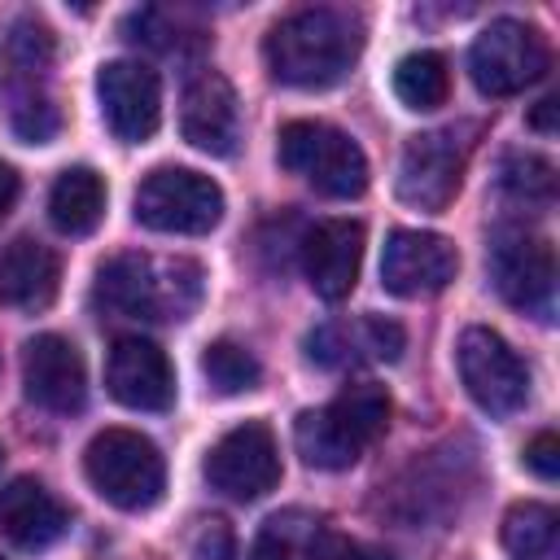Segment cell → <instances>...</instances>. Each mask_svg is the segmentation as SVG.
Here are the masks:
<instances>
[{
	"label": "cell",
	"mask_w": 560,
	"mask_h": 560,
	"mask_svg": "<svg viewBox=\"0 0 560 560\" xmlns=\"http://www.w3.org/2000/svg\"><path fill=\"white\" fill-rule=\"evenodd\" d=\"M359 48H363L359 18L350 9H328V4L280 18L262 39L267 70L284 88H332L337 79L350 74Z\"/></svg>",
	"instance_id": "1"
},
{
	"label": "cell",
	"mask_w": 560,
	"mask_h": 560,
	"mask_svg": "<svg viewBox=\"0 0 560 560\" xmlns=\"http://www.w3.org/2000/svg\"><path fill=\"white\" fill-rule=\"evenodd\" d=\"M201 267L192 258H162V254H114L96 271V306L118 319H153L175 324L188 319L201 302Z\"/></svg>",
	"instance_id": "2"
},
{
	"label": "cell",
	"mask_w": 560,
	"mask_h": 560,
	"mask_svg": "<svg viewBox=\"0 0 560 560\" xmlns=\"http://www.w3.org/2000/svg\"><path fill=\"white\" fill-rule=\"evenodd\" d=\"M389 424V394L376 381H354L346 385L332 402L311 407L293 420V442L298 455L311 468H350Z\"/></svg>",
	"instance_id": "3"
},
{
	"label": "cell",
	"mask_w": 560,
	"mask_h": 560,
	"mask_svg": "<svg viewBox=\"0 0 560 560\" xmlns=\"http://www.w3.org/2000/svg\"><path fill=\"white\" fill-rule=\"evenodd\" d=\"M83 472L92 490L122 512H144L166 490L162 451L136 429H101L83 451Z\"/></svg>",
	"instance_id": "4"
},
{
	"label": "cell",
	"mask_w": 560,
	"mask_h": 560,
	"mask_svg": "<svg viewBox=\"0 0 560 560\" xmlns=\"http://www.w3.org/2000/svg\"><path fill=\"white\" fill-rule=\"evenodd\" d=\"M280 166L302 175L315 192L337 197V201H350L368 188L363 149L346 131L315 122V118H298L280 127Z\"/></svg>",
	"instance_id": "5"
},
{
	"label": "cell",
	"mask_w": 560,
	"mask_h": 560,
	"mask_svg": "<svg viewBox=\"0 0 560 560\" xmlns=\"http://www.w3.org/2000/svg\"><path fill=\"white\" fill-rule=\"evenodd\" d=\"M136 223L166 236H206L223 219V188L188 166H158L136 188Z\"/></svg>",
	"instance_id": "6"
},
{
	"label": "cell",
	"mask_w": 560,
	"mask_h": 560,
	"mask_svg": "<svg viewBox=\"0 0 560 560\" xmlns=\"http://www.w3.org/2000/svg\"><path fill=\"white\" fill-rule=\"evenodd\" d=\"M551 52L538 26L516 22V18H499L490 22L472 48H468V74L486 96H516L529 83L542 79Z\"/></svg>",
	"instance_id": "7"
},
{
	"label": "cell",
	"mask_w": 560,
	"mask_h": 560,
	"mask_svg": "<svg viewBox=\"0 0 560 560\" xmlns=\"http://www.w3.org/2000/svg\"><path fill=\"white\" fill-rule=\"evenodd\" d=\"M455 363H459V381L468 389V398L486 411V416H512L525 407L529 398V368L525 359L494 332V328H464L459 346H455Z\"/></svg>",
	"instance_id": "8"
},
{
	"label": "cell",
	"mask_w": 560,
	"mask_h": 560,
	"mask_svg": "<svg viewBox=\"0 0 560 560\" xmlns=\"http://www.w3.org/2000/svg\"><path fill=\"white\" fill-rule=\"evenodd\" d=\"M490 280L508 306L538 315V319H551V311H556V254L547 241L525 236L516 228L494 232Z\"/></svg>",
	"instance_id": "9"
},
{
	"label": "cell",
	"mask_w": 560,
	"mask_h": 560,
	"mask_svg": "<svg viewBox=\"0 0 560 560\" xmlns=\"http://www.w3.org/2000/svg\"><path fill=\"white\" fill-rule=\"evenodd\" d=\"M459 179H464V140L455 136V127L411 136L402 144L398 179H394L402 206L424 210V214H442L455 201Z\"/></svg>",
	"instance_id": "10"
},
{
	"label": "cell",
	"mask_w": 560,
	"mask_h": 560,
	"mask_svg": "<svg viewBox=\"0 0 560 560\" xmlns=\"http://www.w3.org/2000/svg\"><path fill=\"white\" fill-rule=\"evenodd\" d=\"M206 481L228 494V499H262L267 490H276L280 481V451H276V433L262 420H245L236 429H228L210 455H206Z\"/></svg>",
	"instance_id": "11"
},
{
	"label": "cell",
	"mask_w": 560,
	"mask_h": 560,
	"mask_svg": "<svg viewBox=\"0 0 560 560\" xmlns=\"http://www.w3.org/2000/svg\"><path fill=\"white\" fill-rule=\"evenodd\" d=\"M459 271V249L438 236V232H420V228H398L385 241L381 254V284L394 298H433L442 293Z\"/></svg>",
	"instance_id": "12"
},
{
	"label": "cell",
	"mask_w": 560,
	"mask_h": 560,
	"mask_svg": "<svg viewBox=\"0 0 560 560\" xmlns=\"http://www.w3.org/2000/svg\"><path fill=\"white\" fill-rule=\"evenodd\" d=\"M105 127L122 144H144L162 122V83L144 61H105L96 74Z\"/></svg>",
	"instance_id": "13"
},
{
	"label": "cell",
	"mask_w": 560,
	"mask_h": 560,
	"mask_svg": "<svg viewBox=\"0 0 560 560\" xmlns=\"http://www.w3.org/2000/svg\"><path fill=\"white\" fill-rule=\"evenodd\" d=\"M105 389L131 411H166L175 402V372L158 341L118 337L105 359Z\"/></svg>",
	"instance_id": "14"
},
{
	"label": "cell",
	"mask_w": 560,
	"mask_h": 560,
	"mask_svg": "<svg viewBox=\"0 0 560 560\" xmlns=\"http://www.w3.org/2000/svg\"><path fill=\"white\" fill-rule=\"evenodd\" d=\"M22 385L26 398L44 411L70 416L83 407L88 398V372H83V354L74 350V341L57 337V332H39L26 341L22 354Z\"/></svg>",
	"instance_id": "15"
},
{
	"label": "cell",
	"mask_w": 560,
	"mask_h": 560,
	"mask_svg": "<svg viewBox=\"0 0 560 560\" xmlns=\"http://www.w3.org/2000/svg\"><path fill=\"white\" fill-rule=\"evenodd\" d=\"M179 131L192 149L210 153V158H232L236 140H241V105L232 83L219 70H201L188 88H184V105H179Z\"/></svg>",
	"instance_id": "16"
},
{
	"label": "cell",
	"mask_w": 560,
	"mask_h": 560,
	"mask_svg": "<svg viewBox=\"0 0 560 560\" xmlns=\"http://www.w3.org/2000/svg\"><path fill=\"white\" fill-rule=\"evenodd\" d=\"M363 267V223L324 219L302 236V271L324 302L350 298Z\"/></svg>",
	"instance_id": "17"
},
{
	"label": "cell",
	"mask_w": 560,
	"mask_h": 560,
	"mask_svg": "<svg viewBox=\"0 0 560 560\" xmlns=\"http://www.w3.org/2000/svg\"><path fill=\"white\" fill-rule=\"evenodd\" d=\"M70 529V512L35 477H18L0 494V534L22 551H44Z\"/></svg>",
	"instance_id": "18"
},
{
	"label": "cell",
	"mask_w": 560,
	"mask_h": 560,
	"mask_svg": "<svg viewBox=\"0 0 560 560\" xmlns=\"http://www.w3.org/2000/svg\"><path fill=\"white\" fill-rule=\"evenodd\" d=\"M61 284V262L44 241L18 236L0 249V302L13 311H48Z\"/></svg>",
	"instance_id": "19"
},
{
	"label": "cell",
	"mask_w": 560,
	"mask_h": 560,
	"mask_svg": "<svg viewBox=\"0 0 560 560\" xmlns=\"http://www.w3.org/2000/svg\"><path fill=\"white\" fill-rule=\"evenodd\" d=\"M105 214V184L92 166H66L48 192V219L66 236H88Z\"/></svg>",
	"instance_id": "20"
},
{
	"label": "cell",
	"mask_w": 560,
	"mask_h": 560,
	"mask_svg": "<svg viewBox=\"0 0 560 560\" xmlns=\"http://www.w3.org/2000/svg\"><path fill=\"white\" fill-rule=\"evenodd\" d=\"M499 534L512 560H560V521L547 503H512Z\"/></svg>",
	"instance_id": "21"
},
{
	"label": "cell",
	"mask_w": 560,
	"mask_h": 560,
	"mask_svg": "<svg viewBox=\"0 0 560 560\" xmlns=\"http://www.w3.org/2000/svg\"><path fill=\"white\" fill-rule=\"evenodd\" d=\"M446 92H451V70H446L442 52L420 48L394 66V96L407 109H438L446 101Z\"/></svg>",
	"instance_id": "22"
},
{
	"label": "cell",
	"mask_w": 560,
	"mask_h": 560,
	"mask_svg": "<svg viewBox=\"0 0 560 560\" xmlns=\"http://www.w3.org/2000/svg\"><path fill=\"white\" fill-rule=\"evenodd\" d=\"M315 542H319V521L302 508H289V512L267 516V525L254 538L249 560H302L306 551H315Z\"/></svg>",
	"instance_id": "23"
},
{
	"label": "cell",
	"mask_w": 560,
	"mask_h": 560,
	"mask_svg": "<svg viewBox=\"0 0 560 560\" xmlns=\"http://www.w3.org/2000/svg\"><path fill=\"white\" fill-rule=\"evenodd\" d=\"M499 188L516 206H547L556 197V171L538 153H508L499 162Z\"/></svg>",
	"instance_id": "24"
},
{
	"label": "cell",
	"mask_w": 560,
	"mask_h": 560,
	"mask_svg": "<svg viewBox=\"0 0 560 560\" xmlns=\"http://www.w3.org/2000/svg\"><path fill=\"white\" fill-rule=\"evenodd\" d=\"M201 372H206V381H210L219 394H245V389H254L258 376H262L258 359H254L245 346L228 341V337L206 346V354H201Z\"/></svg>",
	"instance_id": "25"
},
{
	"label": "cell",
	"mask_w": 560,
	"mask_h": 560,
	"mask_svg": "<svg viewBox=\"0 0 560 560\" xmlns=\"http://www.w3.org/2000/svg\"><path fill=\"white\" fill-rule=\"evenodd\" d=\"M4 52H9V61H13L18 70H26V74L48 70V61H52V31H48L35 13H22V18H13L9 31H4Z\"/></svg>",
	"instance_id": "26"
},
{
	"label": "cell",
	"mask_w": 560,
	"mask_h": 560,
	"mask_svg": "<svg viewBox=\"0 0 560 560\" xmlns=\"http://www.w3.org/2000/svg\"><path fill=\"white\" fill-rule=\"evenodd\" d=\"M354 341H359V354L381 359V363H394V359H402L407 332H402V324H394L385 315H363L354 324Z\"/></svg>",
	"instance_id": "27"
},
{
	"label": "cell",
	"mask_w": 560,
	"mask_h": 560,
	"mask_svg": "<svg viewBox=\"0 0 560 560\" xmlns=\"http://www.w3.org/2000/svg\"><path fill=\"white\" fill-rule=\"evenodd\" d=\"M57 127H61V114H57L52 101L26 96V101L13 105V131H18V140H26V144H48V140L57 136Z\"/></svg>",
	"instance_id": "28"
},
{
	"label": "cell",
	"mask_w": 560,
	"mask_h": 560,
	"mask_svg": "<svg viewBox=\"0 0 560 560\" xmlns=\"http://www.w3.org/2000/svg\"><path fill=\"white\" fill-rule=\"evenodd\" d=\"M236 556V534L228 521L210 516L201 521V529L192 534V560H232Z\"/></svg>",
	"instance_id": "29"
},
{
	"label": "cell",
	"mask_w": 560,
	"mask_h": 560,
	"mask_svg": "<svg viewBox=\"0 0 560 560\" xmlns=\"http://www.w3.org/2000/svg\"><path fill=\"white\" fill-rule=\"evenodd\" d=\"M525 468L542 481H556L560 477V442L556 433H538L529 446H525Z\"/></svg>",
	"instance_id": "30"
},
{
	"label": "cell",
	"mask_w": 560,
	"mask_h": 560,
	"mask_svg": "<svg viewBox=\"0 0 560 560\" xmlns=\"http://www.w3.org/2000/svg\"><path fill=\"white\" fill-rule=\"evenodd\" d=\"M315 560H389V556H385V551L354 547V542H328V551L315 547Z\"/></svg>",
	"instance_id": "31"
},
{
	"label": "cell",
	"mask_w": 560,
	"mask_h": 560,
	"mask_svg": "<svg viewBox=\"0 0 560 560\" xmlns=\"http://www.w3.org/2000/svg\"><path fill=\"white\" fill-rule=\"evenodd\" d=\"M18 188H22L18 171H13L9 162H0V223H4V214L13 210V201H18Z\"/></svg>",
	"instance_id": "32"
},
{
	"label": "cell",
	"mask_w": 560,
	"mask_h": 560,
	"mask_svg": "<svg viewBox=\"0 0 560 560\" xmlns=\"http://www.w3.org/2000/svg\"><path fill=\"white\" fill-rule=\"evenodd\" d=\"M529 127H534V131H551V127H556V96H542V101L534 105Z\"/></svg>",
	"instance_id": "33"
},
{
	"label": "cell",
	"mask_w": 560,
	"mask_h": 560,
	"mask_svg": "<svg viewBox=\"0 0 560 560\" xmlns=\"http://www.w3.org/2000/svg\"><path fill=\"white\" fill-rule=\"evenodd\" d=\"M0 464H4V451H0Z\"/></svg>",
	"instance_id": "34"
}]
</instances>
